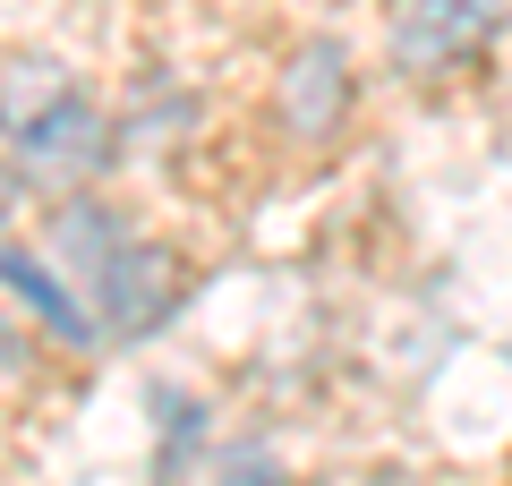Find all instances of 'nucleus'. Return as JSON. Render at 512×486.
I'll use <instances>...</instances> for the list:
<instances>
[{"mask_svg": "<svg viewBox=\"0 0 512 486\" xmlns=\"http://www.w3.org/2000/svg\"><path fill=\"white\" fill-rule=\"evenodd\" d=\"M18 222H26V180L9 171V162H0V248L18 239Z\"/></svg>", "mask_w": 512, "mask_h": 486, "instance_id": "nucleus-6", "label": "nucleus"}, {"mask_svg": "<svg viewBox=\"0 0 512 486\" xmlns=\"http://www.w3.org/2000/svg\"><path fill=\"white\" fill-rule=\"evenodd\" d=\"M350 94H359L350 52L342 43H308V52H291V69H282V86H274V120L316 145V137H333V128L350 120Z\"/></svg>", "mask_w": 512, "mask_h": 486, "instance_id": "nucleus-4", "label": "nucleus"}, {"mask_svg": "<svg viewBox=\"0 0 512 486\" xmlns=\"http://www.w3.org/2000/svg\"><path fill=\"white\" fill-rule=\"evenodd\" d=\"M111 111L94 103V86L52 52L0 60V162L26 188H86L111 162Z\"/></svg>", "mask_w": 512, "mask_h": 486, "instance_id": "nucleus-2", "label": "nucleus"}, {"mask_svg": "<svg viewBox=\"0 0 512 486\" xmlns=\"http://www.w3.org/2000/svg\"><path fill=\"white\" fill-rule=\"evenodd\" d=\"M495 35H504V0H393L384 52L402 77H444V69H470Z\"/></svg>", "mask_w": 512, "mask_h": 486, "instance_id": "nucleus-3", "label": "nucleus"}, {"mask_svg": "<svg viewBox=\"0 0 512 486\" xmlns=\"http://www.w3.org/2000/svg\"><path fill=\"white\" fill-rule=\"evenodd\" d=\"M0 290L18 299V316L35 324L43 342H69V350H94V316H86V299L69 290V273L52 265V256H35V248H0Z\"/></svg>", "mask_w": 512, "mask_h": 486, "instance_id": "nucleus-5", "label": "nucleus"}, {"mask_svg": "<svg viewBox=\"0 0 512 486\" xmlns=\"http://www.w3.org/2000/svg\"><path fill=\"white\" fill-rule=\"evenodd\" d=\"M52 256L69 290L86 299L94 342H146L180 307V256H163L120 205L86 197V188H69V205L52 214Z\"/></svg>", "mask_w": 512, "mask_h": 486, "instance_id": "nucleus-1", "label": "nucleus"}]
</instances>
